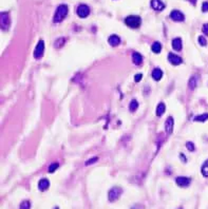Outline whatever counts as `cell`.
Listing matches in <instances>:
<instances>
[{"mask_svg":"<svg viewBox=\"0 0 208 209\" xmlns=\"http://www.w3.org/2000/svg\"><path fill=\"white\" fill-rule=\"evenodd\" d=\"M67 15H68V7H67L66 4H60V6L57 7V10H56L55 15H54V18H53V21L56 23L63 21V20L66 18Z\"/></svg>","mask_w":208,"mask_h":209,"instance_id":"obj_1","label":"cell"},{"mask_svg":"<svg viewBox=\"0 0 208 209\" xmlns=\"http://www.w3.org/2000/svg\"><path fill=\"white\" fill-rule=\"evenodd\" d=\"M125 23L128 27L132 28V29H136V28H138L141 25V23H142V19L138 16H128L125 19Z\"/></svg>","mask_w":208,"mask_h":209,"instance_id":"obj_2","label":"cell"},{"mask_svg":"<svg viewBox=\"0 0 208 209\" xmlns=\"http://www.w3.org/2000/svg\"><path fill=\"white\" fill-rule=\"evenodd\" d=\"M0 23H1V30L6 31L9 29L10 23H11V20H10V16L7 13H1L0 15Z\"/></svg>","mask_w":208,"mask_h":209,"instance_id":"obj_3","label":"cell"},{"mask_svg":"<svg viewBox=\"0 0 208 209\" xmlns=\"http://www.w3.org/2000/svg\"><path fill=\"white\" fill-rule=\"evenodd\" d=\"M123 190L119 187H113L112 189H110L109 191V201L110 202H115L116 200H119V198L122 194Z\"/></svg>","mask_w":208,"mask_h":209,"instance_id":"obj_4","label":"cell"},{"mask_svg":"<svg viewBox=\"0 0 208 209\" xmlns=\"http://www.w3.org/2000/svg\"><path fill=\"white\" fill-rule=\"evenodd\" d=\"M43 53H45V43H43V40H39L35 48L34 57L36 59H40L43 56Z\"/></svg>","mask_w":208,"mask_h":209,"instance_id":"obj_5","label":"cell"},{"mask_svg":"<svg viewBox=\"0 0 208 209\" xmlns=\"http://www.w3.org/2000/svg\"><path fill=\"white\" fill-rule=\"evenodd\" d=\"M90 14V9L86 4H80L77 7V15L80 18H86Z\"/></svg>","mask_w":208,"mask_h":209,"instance_id":"obj_6","label":"cell"},{"mask_svg":"<svg viewBox=\"0 0 208 209\" xmlns=\"http://www.w3.org/2000/svg\"><path fill=\"white\" fill-rule=\"evenodd\" d=\"M170 18L172 20H174V21H184L185 19L183 13L178 11V10H174V11L170 13Z\"/></svg>","mask_w":208,"mask_h":209,"instance_id":"obj_7","label":"cell"},{"mask_svg":"<svg viewBox=\"0 0 208 209\" xmlns=\"http://www.w3.org/2000/svg\"><path fill=\"white\" fill-rule=\"evenodd\" d=\"M176 184L179 186H181V187H187V186L190 185L191 180L186 176H179V177H176Z\"/></svg>","mask_w":208,"mask_h":209,"instance_id":"obj_8","label":"cell"},{"mask_svg":"<svg viewBox=\"0 0 208 209\" xmlns=\"http://www.w3.org/2000/svg\"><path fill=\"white\" fill-rule=\"evenodd\" d=\"M151 7L155 11H162L165 9V4L161 0H151Z\"/></svg>","mask_w":208,"mask_h":209,"instance_id":"obj_9","label":"cell"},{"mask_svg":"<svg viewBox=\"0 0 208 209\" xmlns=\"http://www.w3.org/2000/svg\"><path fill=\"white\" fill-rule=\"evenodd\" d=\"M168 60H169V63L174 64V66H178V64L182 63V58L180 57V56L176 55V54H172V53H170L168 55Z\"/></svg>","mask_w":208,"mask_h":209,"instance_id":"obj_10","label":"cell"},{"mask_svg":"<svg viewBox=\"0 0 208 209\" xmlns=\"http://www.w3.org/2000/svg\"><path fill=\"white\" fill-rule=\"evenodd\" d=\"M165 130L167 134H171L173 131V118L172 117H168L165 123Z\"/></svg>","mask_w":208,"mask_h":209,"instance_id":"obj_11","label":"cell"},{"mask_svg":"<svg viewBox=\"0 0 208 209\" xmlns=\"http://www.w3.org/2000/svg\"><path fill=\"white\" fill-rule=\"evenodd\" d=\"M49 186H50V182H49L48 179H41L39 182H38V188H39L40 191L47 190L49 188Z\"/></svg>","mask_w":208,"mask_h":209,"instance_id":"obj_12","label":"cell"},{"mask_svg":"<svg viewBox=\"0 0 208 209\" xmlns=\"http://www.w3.org/2000/svg\"><path fill=\"white\" fill-rule=\"evenodd\" d=\"M108 42L111 46H116L120 43V38L117 35H111L108 39Z\"/></svg>","mask_w":208,"mask_h":209,"instance_id":"obj_13","label":"cell"},{"mask_svg":"<svg viewBox=\"0 0 208 209\" xmlns=\"http://www.w3.org/2000/svg\"><path fill=\"white\" fill-rule=\"evenodd\" d=\"M162 77H163V72H162L161 69L156 68L152 71V78L154 79V81H158L162 79Z\"/></svg>","mask_w":208,"mask_h":209,"instance_id":"obj_14","label":"cell"},{"mask_svg":"<svg viewBox=\"0 0 208 209\" xmlns=\"http://www.w3.org/2000/svg\"><path fill=\"white\" fill-rule=\"evenodd\" d=\"M172 48L176 51L182 50V39L181 38H174L172 40Z\"/></svg>","mask_w":208,"mask_h":209,"instance_id":"obj_15","label":"cell"},{"mask_svg":"<svg viewBox=\"0 0 208 209\" xmlns=\"http://www.w3.org/2000/svg\"><path fill=\"white\" fill-rule=\"evenodd\" d=\"M132 60H133V63H134L135 64H141L143 63V57H142V55H141L140 53L134 52V53H133V55H132Z\"/></svg>","mask_w":208,"mask_h":209,"instance_id":"obj_16","label":"cell"},{"mask_svg":"<svg viewBox=\"0 0 208 209\" xmlns=\"http://www.w3.org/2000/svg\"><path fill=\"white\" fill-rule=\"evenodd\" d=\"M166 110V106L164 102H160V104L158 105V108H156V115L158 116H161L164 114V112H165Z\"/></svg>","mask_w":208,"mask_h":209,"instance_id":"obj_17","label":"cell"},{"mask_svg":"<svg viewBox=\"0 0 208 209\" xmlns=\"http://www.w3.org/2000/svg\"><path fill=\"white\" fill-rule=\"evenodd\" d=\"M151 49H152V52L153 53H160L162 51V45L160 42H154L152 45V46H151Z\"/></svg>","mask_w":208,"mask_h":209,"instance_id":"obj_18","label":"cell"},{"mask_svg":"<svg viewBox=\"0 0 208 209\" xmlns=\"http://www.w3.org/2000/svg\"><path fill=\"white\" fill-rule=\"evenodd\" d=\"M206 120H208V113H204V114L197 115L194 117V120H196V122H205Z\"/></svg>","mask_w":208,"mask_h":209,"instance_id":"obj_19","label":"cell"},{"mask_svg":"<svg viewBox=\"0 0 208 209\" xmlns=\"http://www.w3.org/2000/svg\"><path fill=\"white\" fill-rule=\"evenodd\" d=\"M202 174L204 175L205 177H208V159L202 166Z\"/></svg>","mask_w":208,"mask_h":209,"instance_id":"obj_20","label":"cell"},{"mask_svg":"<svg viewBox=\"0 0 208 209\" xmlns=\"http://www.w3.org/2000/svg\"><path fill=\"white\" fill-rule=\"evenodd\" d=\"M137 108H138V102H137L135 99H133L132 102H130V106H129V109H130V111H132V112H134V111L136 110Z\"/></svg>","mask_w":208,"mask_h":209,"instance_id":"obj_21","label":"cell"},{"mask_svg":"<svg viewBox=\"0 0 208 209\" xmlns=\"http://www.w3.org/2000/svg\"><path fill=\"white\" fill-rule=\"evenodd\" d=\"M31 208V202L30 201H24L19 206V209H30Z\"/></svg>","mask_w":208,"mask_h":209,"instance_id":"obj_22","label":"cell"},{"mask_svg":"<svg viewBox=\"0 0 208 209\" xmlns=\"http://www.w3.org/2000/svg\"><path fill=\"white\" fill-rule=\"evenodd\" d=\"M63 43H65V38H58V39L55 41V46L57 49H59L63 46Z\"/></svg>","mask_w":208,"mask_h":209,"instance_id":"obj_23","label":"cell"},{"mask_svg":"<svg viewBox=\"0 0 208 209\" xmlns=\"http://www.w3.org/2000/svg\"><path fill=\"white\" fill-rule=\"evenodd\" d=\"M58 167H59V165H58V163H54V164H52L50 167H49V172H50V173H53V172L55 171V170L57 169Z\"/></svg>","mask_w":208,"mask_h":209,"instance_id":"obj_24","label":"cell"},{"mask_svg":"<svg viewBox=\"0 0 208 209\" xmlns=\"http://www.w3.org/2000/svg\"><path fill=\"white\" fill-rule=\"evenodd\" d=\"M199 43L201 46H206L207 45L206 38H205L204 36H200V37H199Z\"/></svg>","mask_w":208,"mask_h":209,"instance_id":"obj_25","label":"cell"},{"mask_svg":"<svg viewBox=\"0 0 208 209\" xmlns=\"http://www.w3.org/2000/svg\"><path fill=\"white\" fill-rule=\"evenodd\" d=\"M186 147H187V148H188L190 151H194V145L191 143V142H188V143L186 144Z\"/></svg>","mask_w":208,"mask_h":209,"instance_id":"obj_26","label":"cell"},{"mask_svg":"<svg viewBox=\"0 0 208 209\" xmlns=\"http://www.w3.org/2000/svg\"><path fill=\"white\" fill-rule=\"evenodd\" d=\"M203 33H204L205 35H208V23H205L204 25H203Z\"/></svg>","mask_w":208,"mask_h":209,"instance_id":"obj_27","label":"cell"},{"mask_svg":"<svg viewBox=\"0 0 208 209\" xmlns=\"http://www.w3.org/2000/svg\"><path fill=\"white\" fill-rule=\"evenodd\" d=\"M202 11L203 12H208V2H204V3H203Z\"/></svg>","mask_w":208,"mask_h":209,"instance_id":"obj_28","label":"cell"},{"mask_svg":"<svg viewBox=\"0 0 208 209\" xmlns=\"http://www.w3.org/2000/svg\"><path fill=\"white\" fill-rule=\"evenodd\" d=\"M97 159H97V157H92V159H90V161H87V162H86V165H91V164H93V163H94V162H96Z\"/></svg>","mask_w":208,"mask_h":209,"instance_id":"obj_29","label":"cell"},{"mask_svg":"<svg viewBox=\"0 0 208 209\" xmlns=\"http://www.w3.org/2000/svg\"><path fill=\"white\" fill-rule=\"evenodd\" d=\"M142 77H143L142 74H141V73H138V74H136V75H135V77H134V81H136V82H137V81H140L141 79H142Z\"/></svg>","mask_w":208,"mask_h":209,"instance_id":"obj_30","label":"cell"},{"mask_svg":"<svg viewBox=\"0 0 208 209\" xmlns=\"http://www.w3.org/2000/svg\"><path fill=\"white\" fill-rule=\"evenodd\" d=\"M54 209H59V208H58V207H55V208H54Z\"/></svg>","mask_w":208,"mask_h":209,"instance_id":"obj_31","label":"cell"}]
</instances>
